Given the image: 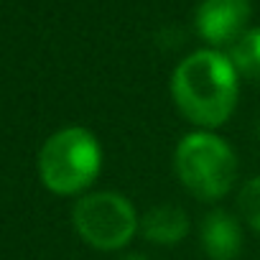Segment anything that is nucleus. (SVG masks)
<instances>
[{"instance_id":"nucleus-1","label":"nucleus","mask_w":260,"mask_h":260,"mask_svg":"<svg viewBox=\"0 0 260 260\" xmlns=\"http://www.w3.org/2000/svg\"><path fill=\"white\" fill-rule=\"evenodd\" d=\"M240 74L217 49L189 54L171 77V97L179 112L202 130L219 127L237 107Z\"/></svg>"},{"instance_id":"nucleus-2","label":"nucleus","mask_w":260,"mask_h":260,"mask_svg":"<svg viewBox=\"0 0 260 260\" xmlns=\"http://www.w3.org/2000/svg\"><path fill=\"white\" fill-rule=\"evenodd\" d=\"M102 169V148L94 133L72 125L54 133L39 151V176L54 194L72 197L94 184Z\"/></svg>"},{"instance_id":"nucleus-3","label":"nucleus","mask_w":260,"mask_h":260,"mask_svg":"<svg viewBox=\"0 0 260 260\" xmlns=\"http://www.w3.org/2000/svg\"><path fill=\"white\" fill-rule=\"evenodd\" d=\"M174 169L184 189L202 199H222L237 179V156L227 141L209 130H197L181 138L174 153Z\"/></svg>"},{"instance_id":"nucleus-4","label":"nucleus","mask_w":260,"mask_h":260,"mask_svg":"<svg viewBox=\"0 0 260 260\" xmlns=\"http://www.w3.org/2000/svg\"><path fill=\"white\" fill-rule=\"evenodd\" d=\"M72 222L77 235L94 250H120L141 230L136 207L127 197L115 191L84 194L74 209Z\"/></svg>"},{"instance_id":"nucleus-5","label":"nucleus","mask_w":260,"mask_h":260,"mask_svg":"<svg viewBox=\"0 0 260 260\" xmlns=\"http://www.w3.org/2000/svg\"><path fill=\"white\" fill-rule=\"evenodd\" d=\"M250 0H202L194 23L209 46H232L250 21Z\"/></svg>"},{"instance_id":"nucleus-6","label":"nucleus","mask_w":260,"mask_h":260,"mask_svg":"<svg viewBox=\"0 0 260 260\" xmlns=\"http://www.w3.org/2000/svg\"><path fill=\"white\" fill-rule=\"evenodd\" d=\"M199 237L209 260H235L242 250V227L224 209H214L204 217Z\"/></svg>"},{"instance_id":"nucleus-7","label":"nucleus","mask_w":260,"mask_h":260,"mask_svg":"<svg viewBox=\"0 0 260 260\" xmlns=\"http://www.w3.org/2000/svg\"><path fill=\"white\" fill-rule=\"evenodd\" d=\"M141 232L148 242L156 245H176L189 232V217L176 204H158L148 209L141 219Z\"/></svg>"},{"instance_id":"nucleus-8","label":"nucleus","mask_w":260,"mask_h":260,"mask_svg":"<svg viewBox=\"0 0 260 260\" xmlns=\"http://www.w3.org/2000/svg\"><path fill=\"white\" fill-rule=\"evenodd\" d=\"M230 61L237 69V74L260 82V28H247L232 46H230Z\"/></svg>"},{"instance_id":"nucleus-9","label":"nucleus","mask_w":260,"mask_h":260,"mask_svg":"<svg viewBox=\"0 0 260 260\" xmlns=\"http://www.w3.org/2000/svg\"><path fill=\"white\" fill-rule=\"evenodd\" d=\"M237 207H240L242 219H245L252 230L260 232V176L250 179V181L242 186V191H240V197H237Z\"/></svg>"},{"instance_id":"nucleus-10","label":"nucleus","mask_w":260,"mask_h":260,"mask_svg":"<svg viewBox=\"0 0 260 260\" xmlns=\"http://www.w3.org/2000/svg\"><path fill=\"white\" fill-rule=\"evenodd\" d=\"M122 260H148V257L146 255H125Z\"/></svg>"}]
</instances>
